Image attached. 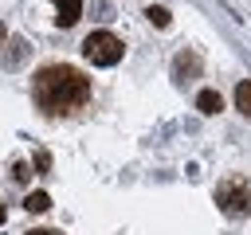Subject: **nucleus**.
Segmentation results:
<instances>
[{"label":"nucleus","instance_id":"f257e3e1","mask_svg":"<svg viewBox=\"0 0 251 235\" xmlns=\"http://www.w3.org/2000/svg\"><path fill=\"white\" fill-rule=\"evenodd\" d=\"M31 98L47 118L75 114L90 102V78L71 63H47L31 78Z\"/></svg>","mask_w":251,"mask_h":235},{"label":"nucleus","instance_id":"f03ea898","mask_svg":"<svg viewBox=\"0 0 251 235\" xmlns=\"http://www.w3.org/2000/svg\"><path fill=\"white\" fill-rule=\"evenodd\" d=\"M216 204L224 215H251V180L227 176L216 184Z\"/></svg>","mask_w":251,"mask_h":235},{"label":"nucleus","instance_id":"0eeeda50","mask_svg":"<svg viewBox=\"0 0 251 235\" xmlns=\"http://www.w3.org/2000/svg\"><path fill=\"white\" fill-rule=\"evenodd\" d=\"M24 208H27V212H35V215H43V212L51 208V196H47V192H27Z\"/></svg>","mask_w":251,"mask_h":235},{"label":"nucleus","instance_id":"7ed1b4c3","mask_svg":"<svg viewBox=\"0 0 251 235\" xmlns=\"http://www.w3.org/2000/svg\"><path fill=\"white\" fill-rule=\"evenodd\" d=\"M82 55L94 67H114V63H122V39L114 31H90L82 39Z\"/></svg>","mask_w":251,"mask_h":235},{"label":"nucleus","instance_id":"f8f14e48","mask_svg":"<svg viewBox=\"0 0 251 235\" xmlns=\"http://www.w3.org/2000/svg\"><path fill=\"white\" fill-rule=\"evenodd\" d=\"M0 223H4V208H0Z\"/></svg>","mask_w":251,"mask_h":235},{"label":"nucleus","instance_id":"9d476101","mask_svg":"<svg viewBox=\"0 0 251 235\" xmlns=\"http://www.w3.org/2000/svg\"><path fill=\"white\" fill-rule=\"evenodd\" d=\"M27 235H59V231H51V227H39V231H27Z\"/></svg>","mask_w":251,"mask_h":235},{"label":"nucleus","instance_id":"39448f33","mask_svg":"<svg viewBox=\"0 0 251 235\" xmlns=\"http://www.w3.org/2000/svg\"><path fill=\"white\" fill-rule=\"evenodd\" d=\"M196 110H200V114H220V110H224V98H220L216 90H200V94H196Z\"/></svg>","mask_w":251,"mask_h":235},{"label":"nucleus","instance_id":"9b49d317","mask_svg":"<svg viewBox=\"0 0 251 235\" xmlns=\"http://www.w3.org/2000/svg\"><path fill=\"white\" fill-rule=\"evenodd\" d=\"M0 43H4V24H0Z\"/></svg>","mask_w":251,"mask_h":235},{"label":"nucleus","instance_id":"20e7f679","mask_svg":"<svg viewBox=\"0 0 251 235\" xmlns=\"http://www.w3.org/2000/svg\"><path fill=\"white\" fill-rule=\"evenodd\" d=\"M51 4H55V24H59V27L78 24V16H82V0H51Z\"/></svg>","mask_w":251,"mask_h":235},{"label":"nucleus","instance_id":"1a4fd4ad","mask_svg":"<svg viewBox=\"0 0 251 235\" xmlns=\"http://www.w3.org/2000/svg\"><path fill=\"white\" fill-rule=\"evenodd\" d=\"M145 16H149V24H157V27H169V12H165V8L149 4V8H145Z\"/></svg>","mask_w":251,"mask_h":235},{"label":"nucleus","instance_id":"423d86ee","mask_svg":"<svg viewBox=\"0 0 251 235\" xmlns=\"http://www.w3.org/2000/svg\"><path fill=\"white\" fill-rule=\"evenodd\" d=\"M173 70H176V78H184V74H196V70H200V55H196V51H188V55H176V67H173Z\"/></svg>","mask_w":251,"mask_h":235},{"label":"nucleus","instance_id":"6e6552de","mask_svg":"<svg viewBox=\"0 0 251 235\" xmlns=\"http://www.w3.org/2000/svg\"><path fill=\"white\" fill-rule=\"evenodd\" d=\"M235 110H239V114H247V118H251V78H247V82H239V86H235Z\"/></svg>","mask_w":251,"mask_h":235}]
</instances>
